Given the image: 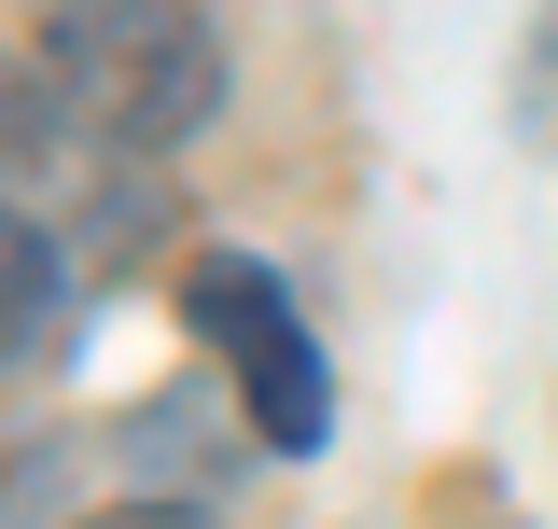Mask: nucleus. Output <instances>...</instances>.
<instances>
[{
    "label": "nucleus",
    "mask_w": 558,
    "mask_h": 529,
    "mask_svg": "<svg viewBox=\"0 0 558 529\" xmlns=\"http://www.w3.org/2000/svg\"><path fill=\"white\" fill-rule=\"evenodd\" d=\"M70 139H112V153H168L223 112V42H209L196 0H70L57 42H43Z\"/></svg>",
    "instance_id": "1"
},
{
    "label": "nucleus",
    "mask_w": 558,
    "mask_h": 529,
    "mask_svg": "<svg viewBox=\"0 0 558 529\" xmlns=\"http://www.w3.org/2000/svg\"><path fill=\"white\" fill-rule=\"evenodd\" d=\"M182 334H196L209 362L238 377V404H252V432H266L279 460H307V446L336 432V391H322V334L293 321L279 264H252V251H196V264H182Z\"/></svg>",
    "instance_id": "2"
},
{
    "label": "nucleus",
    "mask_w": 558,
    "mask_h": 529,
    "mask_svg": "<svg viewBox=\"0 0 558 529\" xmlns=\"http://www.w3.org/2000/svg\"><path fill=\"white\" fill-rule=\"evenodd\" d=\"M57 334V237L28 209H0V362H28Z\"/></svg>",
    "instance_id": "3"
},
{
    "label": "nucleus",
    "mask_w": 558,
    "mask_h": 529,
    "mask_svg": "<svg viewBox=\"0 0 558 529\" xmlns=\"http://www.w3.org/2000/svg\"><path fill=\"white\" fill-rule=\"evenodd\" d=\"M43 139H57V84H43L28 57H0V168H28Z\"/></svg>",
    "instance_id": "4"
},
{
    "label": "nucleus",
    "mask_w": 558,
    "mask_h": 529,
    "mask_svg": "<svg viewBox=\"0 0 558 529\" xmlns=\"http://www.w3.org/2000/svg\"><path fill=\"white\" fill-rule=\"evenodd\" d=\"M84 529H209L196 502H112V516H84Z\"/></svg>",
    "instance_id": "5"
}]
</instances>
